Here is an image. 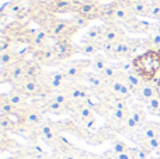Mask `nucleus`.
Masks as SVG:
<instances>
[{
    "label": "nucleus",
    "mask_w": 160,
    "mask_h": 159,
    "mask_svg": "<svg viewBox=\"0 0 160 159\" xmlns=\"http://www.w3.org/2000/svg\"><path fill=\"white\" fill-rule=\"evenodd\" d=\"M160 140V126L156 123H146L138 132V141L139 144L149 140Z\"/></svg>",
    "instance_id": "9b49d317"
},
{
    "label": "nucleus",
    "mask_w": 160,
    "mask_h": 159,
    "mask_svg": "<svg viewBox=\"0 0 160 159\" xmlns=\"http://www.w3.org/2000/svg\"><path fill=\"white\" fill-rule=\"evenodd\" d=\"M70 21H72L73 27H75L76 30H80V28L87 27L88 23H90V20H87L86 17L80 16V14H76V16H73L72 18H70Z\"/></svg>",
    "instance_id": "f704fd0d"
},
{
    "label": "nucleus",
    "mask_w": 160,
    "mask_h": 159,
    "mask_svg": "<svg viewBox=\"0 0 160 159\" xmlns=\"http://www.w3.org/2000/svg\"><path fill=\"white\" fill-rule=\"evenodd\" d=\"M100 159H117V155L114 154L111 149H108V151H105L102 155H100Z\"/></svg>",
    "instance_id": "79ce46f5"
},
{
    "label": "nucleus",
    "mask_w": 160,
    "mask_h": 159,
    "mask_svg": "<svg viewBox=\"0 0 160 159\" xmlns=\"http://www.w3.org/2000/svg\"><path fill=\"white\" fill-rule=\"evenodd\" d=\"M114 42H110V41H102L101 42V51L107 55V58L112 59V54H114Z\"/></svg>",
    "instance_id": "4c0bfd02"
},
{
    "label": "nucleus",
    "mask_w": 160,
    "mask_h": 159,
    "mask_svg": "<svg viewBox=\"0 0 160 159\" xmlns=\"http://www.w3.org/2000/svg\"><path fill=\"white\" fill-rule=\"evenodd\" d=\"M76 14L86 17L87 20H96V18H101V6H98L94 2H84L80 8L78 10Z\"/></svg>",
    "instance_id": "ddd939ff"
},
{
    "label": "nucleus",
    "mask_w": 160,
    "mask_h": 159,
    "mask_svg": "<svg viewBox=\"0 0 160 159\" xmlns=\"http://www.w3.org/2000/svg\"><path fill=\"white\" fill-rule=\"evenodd\" d=\"M18 124H20L18 121L13 120V115L11 117H8V115H0V131H2V134L16 131Z\"/></svg>",
    "instance_id": "a878e982"
},
{
    "label": "nucleus",
    "mask_w": 160,
    "mask_h": 159,
    "mask_svg": "<svg viewBox=\"0 0 160 159\" xmlns=\"http://www.w3.org/2000/svg\"><path fill=\"white\" fill-rule=\"evenodd\" d=\"M44 123V115L42 110L37 106H31L22 111L21 124L28 130H38L39 126Z\"/></svg>",
    "instance_id": "39448f33"
},
{
    "label": "nucleus",
    "mask_w": 160,
    "mask_h": 159,
    "mask_svg": "<svg viewBox=\"0 0 160 159\" xmlns=\"http://www.w3.org/2000/svg\"><path fill=\"white\" fill-rule=\"evenodd\" d=\"M158 95V86H156V82H145L142 85V87L138 90L136 96L141 101H145V103H149L155 96Z\"/></svg>",
    "instance_id": "dca6fc26"
},
{
    "label": "nucleus",
    "mask_w": 160,
    "mask_h": 159,
    "mask_svg": "<svg viewBox=\"0 0 160 159\" xmlns=\"http://www.w3.org/2000/svg\"><path fill=\"white\" fill-rule=\"evenodd\" d=\"M65 92L69 96L70 103H82L88 97V95L91 93V89L88 86H86V85L76 82V83L70 85Z\"/></svg>",
    "instance_id": "0eeeda50"
},
{
    "label": "nucleus",
    "mask_w": 160,
    "mask_h": 159,
    "mask_svg": "<svg viewBox=\"0 0 160 159\" xmlns=\"http://www.w3.org/2000/svg\"><path fill=\"white\" fill-rule=\"evenodd\" d=\"M41 101H42V107H41V110L51 113V114L62 115V114H65V113L69 111V109H68L66 106L56 103L55 100H52V99H49V97L45 99V100H41Z\"/></svg>",
    "instance_id": "a211bd4d"
},
{
    "label": "nucleus",
    "mask_w": 160,
    "mask_h": 159,
    "mask_svg": "<svg viewBox=\"0 0 160 159\" xmlns=\"http://www.w3.org/2000/svg\"><path fill=\"white\" fill-rule=\"evenodd\" d=\"M124 130H125V131H128V132H132V131H135V130H139V128H138V126H136V123H135V120H133V118L131 117V115L128 117L127 123H125Z\"/></svg>",
    "instance_id": "58836bf2"
},
{
    "label": "nucleus",
    "mask_w": 160,
    "mask_h": 159,
    "mask_svg": "<svg viewBox=\"0 0 160 159\" xmlns=\"http://www.w3.org/2000/svg\"><path fill=\"white\" fill-rule=\"evenodd\" d=\"M156 86H158V95L160 96V79L159 80H156Z\"/></svg>",
    "instance_id": "a18cd8bd"
},
{
    "label": "nucleus",
    "mask_w": 160,
    "mask_h": 159,
    "mask_svg": "<svg viewBox=\"0 0 160 159\" xmlns=\"http://www.w3.org/2000/svg\"><path fill=\"white\" fill-rule=\"evenodd\" d=\"M49 39H52L51 38V35H49V31H48V28H39V30H37L35 31V34L32 35V38H31V41H30V48L35 52V51H39V49H42V48H45V47H48V41Z\"/></svg>",
    "instance_id": "1a4fd4ad"
},
{
    "label": "nucleus",
    "mask_w": 160,
    "mask_h": 159,
    "mask_svg": "<svg viewBox=\"0 0 160 159\" xmlns=\"http://www.w3.org/2000/svg\"><path fill=\"white\" fill-rule=\"evenodd\" d=\"M80 159H100L98 155H94L91 152H86L80 149Z\"/></svg>",
    "instance_id": "a19ab883"
},
{
    "label": "nucleus",
    "mask_w": 160,
    "mask_h": 159,
    "mask_svg": "<svg viewBox=\"0 0 160 159\" xmlns=\"http://www.w3.org/2000/svg\"><path fill=\"white\" fill-rule=\"evenodd\" d=\"M7 97H8V101H10L18 111H24V110L28 107L27 106L28 97L24 95V93L20 92L18 89H16V87H13V90H11L10 93H7Z\"/></svg>",
    "instance_id": "f3484780"
},
{
    "label": "nucleus",
    "mask_w": 160,
    "mask_h": 159,
    "mask_svg": "<svg viewBox=\"0 0 160 159\" xmlns=\"http://www.w3.org/2000/svg\"><path fill=\"white\" fill-rule=\"evenodd\" d=\"M131 117L135 120L136 126H138V128L141 130L142 127L146 124V114H145V110L142 109L141 106H135L132 110V113H131Z\"/></svg>",
    "instance_id": "c85d7f7f"
},
{
    "label": "nucleus",
    "mask_w": 160,
    "mask_h": 159,
    "mask_svg": "<svg viewBox=\"0 0 160 159\" xmlns=\"http://www.w3.org/2000/svg\"><path fill=\"white\" fill-rule=\"evenodd\" d=\"M18 113H22V111H18V110L8 101L7 93H3V95L0 96V115H8V117H11V115H16V114H18Z\"/></svg>",
    "instance_id": "412c9836"
},
{
    "label": "nucleus",
    "mask_w": 160,
    "mask_h": 159,
    "mask_svg": "<svg viewBox=\"0 0 160 159\" xmlns=\"http://www.w3.org/2000/svg\"><path fill=\"white\" fill-rule=\"evenodd\" d=\"M98 2H100V0H98Z\"/></svg>",
    "instance_id": "8fccbe9b"
},
{
    "label": "nucleus",
    "mask_w": 160,
    "mask_h": 159,
    "mask_svg": "<svg viewBox=\"0 0 160 159\" xmlns=\"http://www.w3.org/2000/svg\"><path fill=\"white\" fill-rule=\"evenodd\" d=\"M119 68H121V72L124 76L135 72V65H133V61H131V59H124V61H121L119 62Z\"/></svg>",
    "instance_id": "c9c22d12"
},
{
    "label": "nucleus",
    "mask_w": 160,
    "mask_h": 159,
    "mask_svg": "<svg viewBox=\"0 0 160 159\" xmlns=\"http://www.w3.org/2000/svg\"><path fill=\"white\" fill-rule=\"evenodd\" d=\"M44 28H48L51 38L55 39V41H59L62 38H70L78 31L73 27L70 20H62V18H52L47 24V27Z\"/></svg>",
    "instance_id": "f03ea898"
},
{
    "label": "nucleus",
    "mask_w": 160,
    "mask_h": 159,
    "mask_svg": "<svg viewBox=\"0 0 160 159\" xmlns=\"http://www.w3.org/2000/svg\"><path fill=\"white\" fill-rule=\"evenodd\" d=\"M132 18H135V14H133L129 3H112V10H111L110 17L107 18L105 23L125 25Z\"/></svg>",
    "instance_id": "7ed1b4c3"
},
{
    "label": "nucleus",
    "mask_w": 160,
    "mask_h": 159,
    "mask_svg": "<svg viewBox=\"0 0 160 159\" xmlns=\"http://www.w3.org/2000/svg\"><path fill=\"white\" fill-rule=\"evenodd\" d=\"M148 17L149 18L160 20V0H150V10Z\"/></svg>",
    "instance_id": "72a5a7b5"
},
{
    "label": "nucleus",
    "mask_w": 160,
    "mask_h": 159,
    "mask_svg": "<svg viewBox=\"0 0 160 159\" xmlns=\"http://www.w3.org/2000/svg\"><path fill=\"white\" fill-rule=\"evenodd\" d=\"M125 82L129 85V87L132 89L133 95H136V93H138V90L142 87V85L145 83V79L135 70V72H132V73H129V75L125 76Z\"/></svg>",
    "instance_id": "393cba45"
},
{
    "label": "nucleus",
    "mask_w": 160,
    "mask_h": 159,
    "mask_svg": "<svg viewBox=\"0 0 160 159\" xmlns=\"http://www.w3.org/2000/svg\"><path fill=\"white\" fill-rule=\"evenodd\" d=\"M86 2H94V3H98V0H86Z\"/></svg>",
    "instance_id": "de8ad7c7"
},
{
    "label": "nucleus",
    "mask_w": 160,
    "mask_h": 159,
    "mask_svg": "<svg viewBox=\"0 0 160 159\" xmlns=\"http://www.w3.org/2000/svg\"><path fill=\"white\" fill-rule=\"evenodd\" d=\"M158 54H159V58H160V49H159V51H158Z\"/></svg>",
    "instance_id": "09e8293b"
},
{
    "label": "nucleus",
    "mask_w": 160,
    "mask_h": 159,
    "mask_svg": "<svg viewBox=\"0 0 160 159\" xmlns=\"http://www.w3.org/2000/svg\"><path fill=\"white\" fill-rule=\"evenodd\" d=\"M132 95H133L132 89H131L129 85L124 80V83H122L121 89H119V92H118V95H117L115 99H119V100H128V99H129Z\"/></svg>",
    "instance_id": "473e14b6"
},
{
    "label": "nucleus",
    "mask_w": 160,
    "mask_h": 159,
    "mask_svg": "<svg viewBox=\"0 0 160 159\" xmlns=\"http://www.w3.org/2000/svg\"><path fill=\"white\" fill-rule=\"evenodd\" d=\"M51 13L53 14H65V13H76V8L73 6L72 0H53L48 6Z\"/></svg>",
    "instance_id": "2eb2a0df"
},
{
    "label": "nucleus",
    "mask_w": 160,
    "mask_h": 159,
    "mask_svg": "<svg viewBox=\"0 0 160 159\" xmlns=\"http://www.w3.org/2000/svg\"><path fill=\"white\" fill-rule=\"evenodd\" d=\"M111 151H112L115 155H119V154H124V152L129 151V146H128L125 142H122V141L115 140V141H112V144H111Z\"/></svg>",
    "instance_id": "2f4dec72"
},
{
    "label": "nucleus",
    "mask_w": 160,
    "mask_h": 159,
    "mask_svg": "<svg viewBox=\"0 0 160 159\" xmlns=\"http://www.w3.org/2000/svg\"><path fill=\"white\" fill-rule=\"evenodd\" d=\"M133 65L135 70L145 79V82H152L160 70L159 54L155 51H146L133 59Z\"/></svg>",
    "instance_id": "f257e3e1"
},
{
    "label": "nucleus",
    "mask_w": 160,
    "mask_h": 159,
    "mask_svg": "<svg viewBox=\"0 0 160 159\" xmlns=\"http://www.w3.org/2000/svg\"><path fill=\"white\" fill-rule=\"evenodd\" d=\"M63 159H80V149L75 148L63 152Z\"/></svg>",
    "instance_id": "ea45409f"
},
{
    "label": "nucleus",
    "mask_w": 160,
    "mask_h": 159,
    "mask_svg": "<svg viewBox=\"0 0 160 159\" xmlns=\"http://www.w3.org/2000/svg\"><path fill=\"white\" fill-rule=\"evenodd\" d=\"M42 75L41 64L34 59V61H27L25 64V79H39Z\"/></svg>",
    "instance_id": "b1692460"
},
{
    "label": "nucleus",
    "mask_w": 160,
    "mask_h": 159,
    "mask_svg": "<svg viewBox=\"0 0 160 159\" xmlns=\"http://www.w3.org/2000/svg\"><path fill=\"white\" fill-rule=\"evenodd\" d=\"M102 33H104V25H94L83 35L82 42L83 44L84 42H101Z\"/></svg>",
    "instance_id": "aec40b11"
},
{
    "label": "nucleus",
    "mask_w": 160,
    "mask_h": 159,
    "mask_svg": "<svg viewBox=\"0 0 160 159\" xmlns=\"http://www.w3.org/2000/svg\"><path fill=\"white\" fill-rule=\"evenodd\" d=\"M125 27L129 31H132V33H139V34H145V33H150L152 31V24H149L146 21H141L136 17L131 20L129 23H127Z\"/></svg>",
    "instance_id": "6ab92c4d"
},
{
    "label": "nucleus",
    "mask_w": 160,
    "mask_h": 159,
    "mask_svg": "<svg viewBox=\"0 0 160 159\" xmlns=\"http://www.w3.org/2000/svg\"><path fill=\"white\" fill-rule=\"evenodd\" d=\"M148 111L150 114H160V96L156 95L152 100L148 103Z\"/></svg>",
    "instance_id": "e433bc0d"
},
{
    "label": "nucleus",
    "mask_w": 160,
    "mask_h": 159,
    "mask_svg": "<svg viewBox=\"0 0 160 159\" xmlns=\"http://www.w3.org/2000/svg\"><path fill=\"white\" fill-rule=\"evenodd\" d=\"M34 59H35L38 64L45 65V66H52V65L59 64V59L56 56L55 51H53L52 45H48V47L42 48L39 51L34 52Z\"/></svg>",
    "instance_id": "6e6552de"
},
{
    "label": "nucleus",
    "mask_w": 160,
    "mask_h": 159,
    "mask_svg": "<svg viewBox=\"0 0 160 159\" xmlns=\"http://www.w3.org/2000/svg\"><path fill=\"white\" fill-rule=\"evenodd\" d=\"M100 75H101V78L105 80V83H107V82L114 80L115 78L124 76L122 75V72H121V68H119V64H110L101 73H100Z\"/></svg>",
    "instance_id": "5701e85b"
},
{
    "label": "nucleus",
    "mask_w": 160,
    "mask_h": 159,
    "mask_svg": "<svg viewBox=\"0 0 160 159\" xmlns=\"http://www.w3.org/2000/svg\"><path fill=\"white\" fill-rule=\"evenodd\" d=\"M135 39H131L128 37H125L124 39L115 42L114 45V54H112V59H127L129 55L131 49H132Z\"/></svg>",
    "instance_id": "9d476101"
},
{
    "label": "nucleus",
    "mask_w": 160,
    "mask_h": 159,
    "mask_svg": "<svg viewBox=\"0 0 160 159\" xmlns=\"http://www.w3.org/2000/svg\"><path fill=\"white\" fill-rule=\"evenodd\" d=\"M152 33L160 34V20H158L156 23H153L152 24Z\"/></svg>",
    "instance_id": "c03bdc74"
},
{
    "label": "nucleus",
    "mask_w": 160,
    "mask_h": 159,
    "mask_svg": "<svg viewBox=\"0 0 160 159\" xmlns=\"http://www.w3.org/2000/svg\"><path fill=\"white\" fill-rule=\"evenodd\" d=\"M16 61H17V58H16V54L13 52V49L0 54V65H2V69H8Z\"/></svg>",
    "instance_id": "c756f323"
},
{
    "label": "nucleus",
    "mask_w": 160,
    "mask_h": 159,
    "mask_svg": "<svg viewBox=\"0 0 160 159\" xmlns=\"http://www.w3.org/2000/svg\"><path fill=\"white\" fill-rule=\"evenodd\" d=\"M133 14L136 16H148L150 10V2L149 0H132L129 3Z\"/></svg>",
    "instance_id": "4be33fe9"
},
{
    "label": "nucleus",
    "mask_w": 160,
    "mask_h": 159,
    "mask_svg": "<svg viewBox=\"0 0 160 159\" xmlns=\"http://www.w3.org/2000/svg\"><path fill=\"white\" fill-rule=\"evenodd\" d=\"M143 47L146 48L148 51H155V52H158L160 49V34H156V33L150 31L148 39L143 42Z\"/></svg>",
    "instance_id": "cd10ccee"
},
{
    "label": "nucleus",
    "mask_w": 160,
    "mask_h": 159,
    "mask_svg": "<svg viewBox=\"0 0 160 159\" xmlns=\"http://www.w3.org/2000/svg\"><path fill=\"white\" fill-rule=\"evenodd\" d=\"M125 38V34L121 27L117 24H111V23H105L104 24V33H102V41H110V42H118Z\"/></svg>",
    "instance_id": "f8f14e48"
},
{
    "label": "nucleus",
    "mask_w": 160,
    "mask_h": 159,
    "mask_svg": "<svg viewBox=\"0 0 160 159\" xmlns=\"http://www.w3.org/2000/svg\"><path fill=\"white\" fill-rule=\"evenodd\" d=\"M83 82H86V86H88L93 92H102L105 87V80L98 73H88L86 72L82 78Z\"/></svg>",
    "instance_id": "4468645a"
},
{
    "label": "nucleus",
    "mask_w": 160,
    "mask_h": 159,
    "mask_svg": "<svg viewBox=\"0 0 160 159\" xmlns=\"http://www.w3.org/2000/svg\"><path fill=\"white\" fill-rule=\"evenodd\" d=\"M91 62L90 59H82V61H73V62H69V64L63 65V66L61 68V72L63 73L65 76H66L68 79H69L70 82H79L82 80L83 75H84V70L87 69V68L91 66Z\"/></svg>",
    "instance_id": "20e7f679"
},
{
    "label": "nucleus",
    "mask_w": 160,
    "mask_h": 159,
    "mask_svg": "<svg viewBox=\"0 0 160 159\" xmlns=\"http://www.w3.org/2000/svg\"><path fill=\"white\" fill-rule=\"evenodd\" d=\"M48 159H63V154L61 151H55L48 156Z\"/></svg>",
    "instance_id": "37998d69"
},
{
    "label": "nucleus",
    "mask_w": 160,
    "mask_h": 159,
    "mask_svg": "<svg viewBox=\"0 0 160 159\" xmlns=\"http://www.w3.org/2000/svg\"><path fill=\"white\" fill-rule=\"evenodd\" d=\"M132 0H117L115 3H131Z\"/></svg>",
    "instance_id": "49530a36"
},
{
    "label": "nucleus",
    "mask_w": 160,
    "mask_h": 159,
    "mask_svg": "<svg viewBox=\"0 0 160 159\" xmlns=\"http://www.w3.org/2000/svg\"><path fill=\"white\" fill-rule=\"evenodd\" d=\"M53 51H55L56 56H58L59 62L69 59L70 56H73L76 52H80V47L75 45L70 38H62L59 41H55V44L52 45Z\"/></svg>",
    "instance_id": "423d86ee"
},
{
    "label": "nucleus",
    "mask_w": 160,
    "mask_h": 159,
    "mask_svg": "<svg viewBox=\"0 0 160 159\" xmlns=\"http://www.w3.org/2000/svg\"><path fill=\"white\" fill-rule=\"evenodd\" d=\"M101 42H84L80 47V54L84 56H94L98 51H101Z\"/></svg>",
    "instance_id": "bb28decb"
},
{
    "label": "nucleus",
    "mask_w": 160,
    "mask_h": 159,
    "mask_svg": "<svg viewBox=\"0 0 160 159\" xmlns=\"http://www.w3.org/2000/svg\"><path fill=\"white\" fill-rule=\"evenodd\" d=\"M108 65H110V62H108V59L105 56H96L93 59V62H91V69L94 70V73H98L100 75Z\"/></svg>",
    "instance_id": "7c9ffc66"
}]
</instances>
